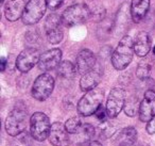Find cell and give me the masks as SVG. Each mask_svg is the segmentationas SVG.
<instances>
[{"mask_svg":"<svg viewBox=\"0 0 155 146\" xmlns=\"http://www.w3.org/2000/svg\"><path fill=\"white\" fill-rule=\"evenodd\" d=\"M91 16V12L86 5L78 3L67 8L62 15L64 26L73 27L85 23Z\"/></svg>","mask_w":155,"mask_h":146,"instance_id":"cell-4","label":"cell"},{"mask_svg":"<svg viewBox=\"0 0 155 146\" xmlns=\"http://www.w3.org/2000/svg\"><path fill=\"white\" fill-rule=\"evenodd\" d=\"M62 59V51L58 48L50 49L41 54V59L38 62V67L43 71H49L58 67Z\"/></svg>","mask_w":155,"mask_h":146,"instance_id":"cell-13","label":"cell"},{"mask_svg":"<svg viewBox=\"0 0 155 146\" xmlns=\"http://www.w3.org/2000/svg\"><path fill=\"white\" fill-rule=\"evenodd\" d=\"M82 126H83L82 120H80V117H78V116L69 118L65 123V127H66L67 131L69 133H72V134L80 132L81 129H82Z\"/></svg>","mask_w":155,"mask_h":146,"instance_id":"cell-22","label":"cell"},{"mask_svg":"<svg viewBox=\"0 0 155 146\" xmlns=\"http://www.w3.org/2000/svg\"><path fill=\"white\" fill-rule=\"evenodd\" d=\"M138 115L139 120L143 123L150 122L155 116V92L153 90H148L144 93Z\"/></svg>","mask_w":155,"mask_h":146,"instance_id":"cell-11","label":"cell"},{"mask_svg":"<svg viewBox=\"0 0 155 146\" xmlns=\"http://www.w3.org/2000/svg\"><path fill=\"white\" fill-rule=\"evenodd\" d=\"M82 146H103L99 141H96V140H91V141L85 142L84 144H82Z\"/></svg>","mask_w":155,"mask_h":146,"instance_id":"cell-29","label":"cell"},{"mask_svg":"<svg viewBox=\"0 0 155 146\" xmlns=\"http://www.w3.org/2000/svg\"><path fill=\"white\" fill-rule=\"evenodd\" d=\"M95 116L97 117L98 120H100L101 123L105 122L106 117H107V111H106V108H104L103 106H100L99 108L97 109V111L95 112Z\"/></svg>","mask_w":155,"mask_h":146,"instance_id":"cell-26","label":"cell"},{"mask_svg":"<svg viewBox=\"0 0 155 146\" xmlns=\"http://www.w3.org/2000/svg\"><path fill=\"white\" fill-rule=\"evenodd\" d=\"M41 54L35 47H28L19 54L16 60V67L21 73H27L39 62Z\"/></svg>","mask_w":155,"mask_h":146,"instance_id":"cell-10","label":"cell"},{"mask_svg":"<svg viewBox=\"0 0 155 146\" xmlns=\"http://www.w3.org/2000/svg\"><path fill=\"white\" fill-rule=\"evenodd\" d=\"M153 54H154V56H155V46L153 47Z\"/></svg>","mask_w":155,"mask_h":146,"instance_id":"cell-32","label":"cell"},{"mask_svg":"<svg viewBox=\"0 0 155 146\" xmlns=\"http://www.w3.org/2000/svg\"><path fill=\"white\" fill-rule=\"evenodd\" d=\"M46 2L50 10H56L62 5L63 0H46Z\"/></svg>","mask_w":155,"mask_h":146,"instance_id":"cell-27","label":"cell"},{"mask_svg":"<svg viewBox=\"0 0 155 146\" xmlns=\"http://www.w3.org/2000/svg\"><path fill=\"white\" fill-rule=\"evenodd\" d=\"M104 92L101 89H93L85 93V95L78 103V111L83 116H91L95 114L97 109L102 105Z\"/></svg>","mask_w":155,"mask_h":146,"instance_id":"cell-2","label":"cell"},{"mask_svg":"<svg viewBox=\"0 0 155 146\" xmlns=\"http://www.w3.org/2000/svg\"><path fill=\"white\" fill-rule=\"evenodd\" d=\"M147 132L149 134H154L155 133V116L148 122V125H147Z\"/></svg>","mask_w":155,"mask_h":146,"instance_id":"cell-28","label":"cell"},{"mask_svg":"<svg viewBox=\"0 0 155 146\" xmlns=\"http://www.w3.org/2000/svg\"><path fill=\"white\" fill-rule=\"evenodd\" d=\"M125 92L121 88H114L106 101V111L110 118H115L124 108Z\"/></svg>","mask_w":155,"mask_h":146,"instance_id":"cell-9","label":"cell"},{"mask_svg":"<svg viewBox=\"0 0 155 146\" xmlns=\"http://www.w3.org/2000/svg\"><path fill=\"white\" fill-rule=\"evenodd\" d=\"M119 146H138L137 143L135 144H123V145H119Z\"/></svg>","mask_w":155,"mask_h":146,"instance_id":"cell-31","label":"cell"},{"mask_svg":"<svg viewBox=\"0 0 155 146\" xmlns=\"http://www.w3.org/2000/svg\"><path fill=\"white\" fill-rule=\"evenodd\" d=\"M96 63H97V59L95 54L89 49H82L78 54L75 59V66L80 75H84L95 68Z\"/></svg>","mask_w":155,"mask_h":146,"instance_id":"cell-12","label":"cell"},{"mask_svg":"<svg viewBox=\"0 0 155 146\" xmlns=\"http://www.w3.org/2000/svg\"><path fill=\"white\" fill-rule=\"evenodd\" d=\"M124 112L127 115L131 116H135L137 113H139V109H140V103L139 99L137 96H131L125 100L124 103Z\"/></svg>","mask_w":155,"mask_h":146,"instance_id":"cell-21","label":"cell"},{"mask_svg":"<svg viewBox=\"0 0 155 146\" xmlns=\"http://www.w3.org/2000/svg\"><path fill=\"white\" fill-rule=\"evenodd\" d=\"M3 1H5V0H0V3H1V5H2V3H3Z\"/></svg>","mask_w":155,"mask_h":146,"instance_id":"cell-33","label":"cell"},{"mask_svg":"<svg viewBox=\"0 0 155 146\" xmlns=\"http://www.w3.org/2000/svg\"><path fill=\"white\" fill-rule=\"evenodd\" d=\"M63 20L58 14H50L45 23L46 36L50 44H58L63 40Z\"/></svg>","mask_w":155,"mask_h":146,"instance_id":"cell-8","label":"cell"},{"mask_svg":"<svg viewBox=\"0 0 155 146\" xmlns=\"http://www.w3.org/2000/svg\"><path fill=\"white\" fill-rule=\"evenodd\" d=\"M68 133L69 132L67 131L65 125H63L62 123L55 122L51 125L48 139H49L50 143L54 146H68L70 143Z\"/></svg>","mask_w":155,"mask_h":146,"instance_id":"cell-14","label":"cell"},{"mask_svg":"<svg viewBox=\"0 0 155 146\" xmlns=\"http://www.w3.org/2000/svg\"><path fill=\"white\" fill-rule=\"evenodd\" d=\"M134 52V41L132 37L129 35L123 36L112 56V64L114 68L117 71L127 68L133 60Z\"/></svg>","mask_w":155,"mask_h":146,"instance_id":"cell-1","label":"cell"},{"mask_svg":"<svg viewBox=\"0 0 155 146\" xmlns=\"http://www.w3.org/2000/svg\"><path fill=\"white\" fill-rule=\"evenodd\" d=\"M26 5V0H9V2L5 5V8L7 19L10 22H16L20 17H22Z\"/></svg>","mask_w":155,"mask_h":146,"instance_id":"cell-15","label":"cell"},{"mask_svg":"<svg viewBox=\"0 0 155 146\" xmlns=\"http://www.w3.org/2000/svg\"><path fill=\"white\" fill-rule=\"evenodd\" d=\"M46 0H30L22 14V23L25 25H34L41 20L47 10Z\"/></svg>","mask_w":155,"mask_h":146,"instance_id":"cell-7","label":"cell"},{"mask_svg":"<svg viewBox=\"0 0 155 146\" xmlns=\"http://www.w3.org/2000/svg\"><path fill=\"white\" fill-rule=\"evenodd\" d=\"M77 73V66L70 61H63L58 65V74L60 77L64 78V79H72V78L75 77Z\"/></svg>","mask_w":155,"mask_h":146,"instance_id":"cell-20","label":"cell"},{"mask_svg":"<svg viewBox=\"0 0 155 146\" xmlns=\"http://www.w3.org/2000/svg\"><path fill=\"white\" fill-rule=\"evenodd\" d=\"M101 124H102L101 129H100V134H101V137L103 135L104 137H108L116 132V126L113 125L112 123L105 120V122L101 123Z\"/></svg>","mask_w":155,"mask_h":146,"instance_id":"cell-24","label":"cell"},{"mask_svg":"<svg viewBox=\"0 0 155 146\" xmlns=\"http://www.w3.org/2000/svg\"><path fill=\"white\" fill-rule=\"evenodd\" d=\"M51 124L49 117L43 112H35L30 118V131L34 140L43 142L49 137Z\"/></svg>","mask_w":155,"mask_h":146,"instance_id":"cell-5","label":"cell"},{"mask_svg":"<svg viewBox=\"0 0 155 146\" xmlns=\"http://www.w3.org/2000/svg\"><path fill=\"white\" fill-rule=\"evenodd\" d=\"M151 73V66L147 62H140L136 69V75L140 80H146L150 77Z\"/></svg>","mask_w":155,"mask_h":146,"instance_id":"cell-23","label":"cell"},{"mask_svg":"<svg viewBox=\"0 0 155 146\" xmlns=\"http://www.w3.org/2000/svg\"><path fill=\"white\" fill-rule=\"evenodd\" d=\"M102 78V71L99 68L95 67L88 73L84 74L80 80V88L83 92H88V91L95 89L99 84Z\"/></svg>","mask_w":155,"mask_h":146,"instance_id":"cell-16","label":"cell"},{"mask_svg":"<svg viewBox=\"0 0 155 146\" xmlns=\"http://www.w3.org/2000/svg\"><path fill=\"white\" fill-rule=\"evenodd\" d=\"M54 89V78L50 74H41L35 79L32 86V96L36 100L44 101L51 95Z\"/></svg>","mask_w":155,"mask_h":146,"instance_id":"cell-6","label":"cell"},{"mask_svg":"<svg viewBox=\"0 0 155 146\" xmlns=\"http://www.w3.org/2000/svg\"><path fill=\"white\" fill-rule=\"evenodd\" d=\"M81 131H82L83 135H84L87 141L94 140V137H95V135H96V128L91 124H84L82 126Z\"/></svg>","mask_w":155,"mask_h":146,"instance_id":"cell-25","label":"cell"},{"mask_svg":"<svg viewBox=\"0 0 155 146\" xmlns=\"http://www.w3.org/2000/svg\"><path fill=\"white\" fill-rule=\"evenodd\" d=\"M150 9V0H132L131 7V15L132 20L134 23H140L148 13Z\"/></svg>","mask_w":155,"mask_h":146,"instance_id":"cell-18","label":"cell"},{"mask_svg":"<svg viewBox=\"0 0 155 146\" xmlns=\"http://www.w3.org/2000/svg\"><path fill=\"white\" fill-rule=\"evenodd\" d=\"M28 112L25 108L16 107L12 110L5 120V130L11 137L22 133L27 128Z\"/></svg>","mask_w":155,"mask_h":146,"instance_id":"cell-3","label":"cell"},{"mask_svg":"<svg viewBox=\"0 0 155 146\" xmlns=\"http://www.w3.org/2000/svg\"><path fill=\"white\" fill-rule=\"evenodd\" d=\"M151 37L144 31H140L137 33L134 40V51L138 57H146L151 50Z\"/></svg>","mask_w":155,"mask_h":146,"instance_id":"cell-17","label":"cell"},{"mask_svg":"<svg viewBox=\"0 0 155 146\" xmlns=\"http://www.w3.org/2000/svg\"><path fill=\"white\" fill-rule=\"evenodd\" d=\"M119 145L123 144H135L137 142V130L134 127H127L123 128L117 137Z\"/></svg>","mask_w":155,"mask_h":146,"instance_id":"cell-19","label":"cell"},{"mask_svg":"<svg viewBox=\"0 0 155 146\" xmlns=\"http://www.w3.org/2000/svg\"><path fill=\"white\" fill-rule=\"evenodd\" d=\"M5 65H7V59L2 57V58H1V71H5Z\"/></svg>","mask_w":155,"mask_h":146,"instance_id":"cell-30","label":"cell"}]
</instances>
